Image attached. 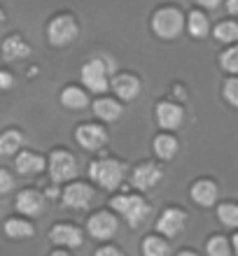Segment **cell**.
Returning a JSON list of instances; mask_svg holds the SVG:
<instances>
[{
  "instance_id": "cell-16",
  "label": "cell",
  "mask_w": 238,
  "mask_h": 256,
  "mask_svg": "<svg viewBox=\"0 0 238 256\" xmlns=\"http://www.w3.org/2000/svg\"><path fill=\"white\" fill-rule=\"evenodd\" d=\"M112 88H115V94L124 100H133L138 94H140V82L138 77L133 74H117L115 80H112Z\"/></svg>"
},
{
  "instance_id": "cell-9",
  "label": "cell",
  "mask_w": 238,
  "mask_h": 256,
  "mask_svg": "<svg viewBox=\"0 0 238 256\" xmlns=\"http://www.w3.org/2000/svg\"><path fill=\"white\" fill-rule=\"evenodd\" d=\"M17 210L26 216H40L45 212V196L33 189H26L17 196Z\"/></svg>"
},
{
  "instance_id": "cell-24",
  "label": "cell",
  "mask_w": 238,
  "mask_h": 256,
  "mask_svg": "<svg viewBox=\"0 0 238 256\" xmlns=\"http://www.w3.org/2000/svg\"><path fill=\"white\" fill-rule=\"evenodd\" d=\"M187 26H189V33L194 35V38H205L208 30H210V28H208V19H205L203 12H191Z\"/></svg>"
},
{
  "instance_id": "cell-19",
  "label": "cell",
  "mask_w": 238,
  "mask_h": 256,
  "mask_svg": "<svg viewBox=\"0 0 238 256\" xmlns=\"http://www.w3.org/2000/svg\"><path fill=\"white\" fill-rule=\"evenodd\" d=\"M21 144H24V135L19 130H14V128H10V130H5L0 135V156L17 154L21 149Z\"/></svg>"
},
{
  "instance_id": "cell-4",
  "label": "cell",
  "mask_w": 238,
  "mask_h": 256,
  "mask_svg": "<svg viewBox=\"0 0 238 256\" xmlns=\"http://www.w3.org/2000/svg\"><path fill=\"white\" fill-rule=\"evenodd\" d=\"M182 26H184L182 14L177 12V10H173V7H163V10H159V12L152 16L154 33H157L159 38H166V40L177 38L180 30H182Z\"/></svg>"
},
{
  "instance_id": "cell-25",
  "label": "cell",
  "mask_w": 238,
  "mask_h": 256,
  "mask_svg": "<svg viewBox=\"0 0 238 256\" xmlns=\"http://www.w3.org/2000/svg\"><path fill=\"white\" fill-rule=\"evenodd\" d=\"M143 254L145 256H168L170 247L159 238H145L143 240Z\"/></svg>"
},
{
  "instance_id": "cell-8",
  "label": "cell",
  "mask_w": 238,
  "mask_h": 256,
  "mask_svg": "<svg viewBox=\"0 0 238 256\" xmlns=\"http://www.w3.org/2000/svg\"><path fill=\"white\" fill-rule=\"evenodd\" d=\"M63 205L66 208H75V210H84L94 198V189L87 184H70L63 189Z\"/></svg>"
},
{
  "instance_id": "cell-21",
  "label": "cell",
  "mask_w": 238,
  "mask_h": 256,
  "mask_svg": "<svg viewBox=\"0 0 238 256\" xmlns=\"http://www.w3.org/2000/svg\"><path fill=\"white\" fill-rule=\"evenodd\" d=\"M3 228H5V236H7V238H14V240H21V238H31V236L35 233V228L26 222V219H17V216H14V219H7Z\"/></svg>"
},
{
  "instance_id": "cell-15",
  "label": "cell",
  "mask_w": 238,
  "mask_h": 256,
  "mask_svg": "<svg viewBox=\"0 0 238 256\" xmlns=\"http://www.w3.org/2000/svg\"><path fill=\"white\" fill-rule=\"evenodd\" d=\"M157 119H159V126L161 128L173 130V128H177L182 124V110L177 108L175 102H159Z\"/></svg>"
},
{
  "instance_id": "cell-20",
  "label": "cell",
  "mask_w": 238,
  "mask_h": 256,
  "mask_svg": "<svg viewBox=\"0 0 238 256\" xmlns=\"http://www.w3.org/2000/svg\"><path fill=\"white\" fill-rule=\"evenodd\" d=\"M61 102L68 110H82L89 105V96L77 86H66L61 91Z\"/></svg>"
},
{
  "instance_id": "cell-33",
  "label": "cell",
  "mask_w": 238,
  "mask_h": 256,
  "mask_svg": "<svg viewBox=\"0 0 238 256\" xmlns=\"http://www.w3.org/2000/svg\"><path fill=\"white\" fill-rule=\"evenodd\" d=\"M96 256H124V254L119 250H115V247H101L96 252Z\"/></svg>"
},
{
  "instance_id": "cell-29",
  "label": "cell",
  "mask_w": 238,
  "mask_h": 256,
  "mask_svg": "<svg viewBox=\"0 0 238 256\" xmlns=\"http://www.w3.org/2000/svg\"><path fill=\"white\" fill-rule=\"evenodd\" d=\"M219 61H222V68H224V70H229V72H238V47L226 49Z\"/></svg>"
},
{
  "instance_id": "cell-7",
  "label": "cell",
  "mask_w": 238,
  "mask_h": 256,
  "mask_svg": "<svg viewBox=\"0 0 238 256\" xmlns=\"http://www.w3.org/2000/svg\"><path fill=\"white\" fill-rule=\"evenodd\" d=\"M75 138L84 149H101L108 140V133H105V128L103 126H96V124H84L75 130Z\"/></svg>"
},
{
  "instance_id": "cell-22",
  "label": "cell",
  "mask_w": 238,
  "mask_h": 256,
  "mask_svg": "<svg viewBox=\"0 0 238 256\" xmlns=\"http://www.w3.org/2000/svg\"><path fill=\"white\" fill-rule=\"evenodd\" d=\"M94 112L101 116V119H105V122H115V119H119V114H122V108H119L117 100L98 98V100L94 102Z\"/></svg>"
},
{
  "instance_id": "cell-28",
  "label": "cell",
  "mask_w": 238,
  "mask_h": 256,
  "mask_svg": "<svg viewBox=\"0 0 238 256\" xmlns=\"http://www.w3.org/2000/svg\"><path fill=\"white\" fill-rule=\"evenodd\" d=\"M208 254L210 256H229V242L222 236H215L208 240Z\"/></svg>"
},
{
  "instance_id": "cell-10",
  "label": "cell",
  "mask_w": 238,
  "mask_h": 256,
  "mask_svg": "<svg viewBox=\"0 0 238 256\" xmlns=\"http://www.w3.org/2000/svg\"><path fill=\"white\" fill-rule=\"evenodd\" d=\"M89 233L98 240H108L117 233V219L110 212H98L89 219Z\"/></svg>"
},
{
  "instance_id": "cell-3",
  "label": "cell",
  "mask_w": 238,
  "mask_h": 256,
  "mask_svg": "<svg viewBox=\"0 0 238 256\" xmlns=\"http://www.w3.org/2000/svg\"><path fill=\"white\" fill-rule=\"evenodd\" d=\"M108 68L112 70L115 63L112 61H101V58H94L82 66V82L89 91L94 94H103L108 88Z\"/></svg>"
},
{
  "instance_id": "cell-26",
  "label": "cell",
  "mask_w": 238,
  "mask_h": 256,
  "mask_svg": "<svg viewBox=\"0 0 238 256\" xmlns=\"http://www.w3.org/2000/svg\"><path fill=\"white\" fill-rule=\"evenodd\" d=\"M215 38L219 42H233L238 40V26L233 21H222L217 28H215Z\"/></svg>"
},
{
  "instance_id": "cell-11",
  "label": "cell",
  "mask_w": 238,
  "mask_h": 256,
  "mask_svg": "<svg viewBox=\"0 0 238 256\" xmlns=\"http://www.w3.org/2000/svg\"><path fill=\"white\" fill-rule=\"evenodd\" d=\"M184 222H187V214H184L182 210L170 208V210H166V212L159 216L157 228H159V233L173 238V236H177V233L184 228Z\"/></svg>"
},
{
  "instance_id": "cell-34",
  "label": "cell",
  "mask_w": 238,
  "mask_h": 256,
  "mask_svg": "<svg viewBox=\"0 0 238 256\" xmlns=\"http://www.w3.org/2000/svg\"><path fill=\"white\" fill-rule=\"evenodd\" d=\"M198 5H203V7H208V10H215V7L219 5V0H196Z\"/></svg>"
},
{
  "instance_id": "cell-13",
  "label": "cell",
  "mask_w": 238,
  "mask_h": 256,
  "mask_svg": "<svg viewBox=\"0 0 238 256\" xmlns=\"http://www.w3.org/2000/svg\"><path fill=\"white\" fill-rule=\"evenodd\" d=\"M133 184H136L138 189H152L154 184H159V180H161V170H159V166H154V163H143V166H138L136 170H133Z\"/></svg>"
},
{
  "instance_id": "cell-1",
  "label": "cell",
  "mask_w": 238,
  "mask_h": 256,
  "mask_svg": "<svg viewBox=\"0 0 238 256\" xmlns=\"http://www.w3.org/2000/svg\"><path fill=\"white\" fill-rule=\"evenodd\" d=\"M110 205H112L133 228H138L152 212V208L140 198V196H115V198L110 200Z\"/></svg>"
},
{
  "instance_id": "cell-27",
  "label": "cell",
  "mask_w": 238,
  "mask_h": 256,
  "mask_svg": "<svg viewBox=\"0 0 238 256\" xmlns=\"http://www.w3.org/2000/svg\"><path fill=\"white\" fill-rule=\"evenodd\" d=\"M217 216H219V222L224 224V226H238V205H233V202L219 205Z\"/></svg>"
},
{
  "instance_id": "cell-6",
  "label": "cell",
  "mask_w": 238,
  "mask_h": 256,
  "mask_svg": "<svg viewBox=\"0 0 238 256\" xmlns=\"http://www.w3.org/2000/svg\"><path fill=\"white\" fill-rule=\"evenodd\" d=\"M49 175L54 182H68L77 175V161L73 158V154L63 152V149H56L49 156Z\"/></svg>"
},
{
  "instance_id": "cell-12",
  "label": "cell",
  "mask_w": 238,
  "mask_h": 256,
  "mask_svg": "<svg viewBox=\"0 0 238 256\" xmlns=\"http://www.w3.org/2000/svg\"><path fill=\"white\" fill-rule=\"evenodd\" d=\"M49 238H52L54 244H63V247H80L82 244L80 228L70 226V224H56L52 233H49Z\"/></svg>"
},
{
  "instance_id": "cell-18",
  "label": "cell",
  "mask_w": 238,
  "mask_h": 256,
  "mask_svg": "<svg viewBox=\"0 0 238 256\" xmlns=\"http://www.w3.org/2000/svg\"><path fill=\"white\" fill-rule=\"evenodd\" d=\"M191 198H194V202L208 208V205H212L217 200V186L210 180H201V182H196L191 186Z\"/></svg>"
},
{
  "instance_id": "cell-35",
  "label": "cell",
  "mask_w": 238,
  "mask_h": 256,
  "mask_svg": "<svg viewBox=\"0 0 238 256\" xmlns=\"http://www.w3.org/2000/svg\"><path fill=\"white\" fill-rule=\"evenodd\" d=\"M226 10L231 14H238V0H226Z\"/></svg>"
},
{
  "instance_id": "cell-32",
  "label": "cell",
  "mask_w": 238,
  "mask_h": 256,
  "mask_svg": "<svg viewBox=\"0 0 238 256\" xmlns=\"http://www.w3.org/2000/svg\"><path fill=\"white\" fill-rule=\"evenodd\" d=\"M12 84H14L12 72H7V70H0V91H5V88H12Z\"/></svg>"
},
{
  "instance_id": "cell-30",
  "label": "cell",
  "mask_w": 238,
  "mask_h": 256,
  "mask_svg": "<svg viewBox=\"0 0 238 256\" xmlns=\"http://www.w3.org/2000/svg\"><path fill=\"white\" fill-rule=\"evenodd\" d=\"M224 98L231 105H236L238 108V80H226L224 84Z\"/></svg>"
},
{
  "instance_id": "cell-17",
  "label": "cell",
  "mask_w": 238,
  "mask_h": 256,
  "mask_svg": "<svg viewBox=\"0 0 238 256\" xmlns=\"http://www.w3.org/2000/svg\"><path fill=\"white\" fill-rule=\"evenodd\" d=\"M14 166H17L21 175H38L40 170H45V158L40 154H35V152H21L17 156Z\"/></svg>"
},
{
  "instance_id": "cell-31",
  "label": "cell",
  "mask_w": 238,
  "mask_h": 256,
  "mask_svg": "<svg viewBox=\"0 0 238 256\" xmlns=\"http://www.w3.org/2000/svg\"><path fill=\"white\" fill-rule=\"evenodd\" d=\"M14 189V177L7 170H0V194H10Z\"/></svg>"
},
{
  "instance_id": "cell-38",
  "label": "cell",
  "mask_w": 238,
  "mask_h": 256,
  "mask_svg": "<svg viewBox=\"0 0 238 256\" xmlns=\"http://www.w3.org/2000/svg\"><path fill=\"white\" fill-rule=\"evenodd\" d=\"M177 256H196V254H191V252H182V254H177Z\"/></svg>"
},
{
  "instance_id": "cell-14",
  "label": "cell",
  "mask_w": 238,
  "mask_h": 256,
  "mask_svg": "<svg viewBox=\"0 0 238 256\" xmlns=\"http://www.w3.org/2000/svg\"><path fill=\"white\" fill-rule=\"evenodd\" d=\"M0 52H3V58H5V61H21V58H28L31 47L21 40L19 35H10V38H5V40H3Z\"/></svg>"
},
{
  "instance_id": "cell-36",
  "label": "cell",
  "mask_w": 238,
  "mask_h": 256,
  "mask_svg": "<svg viewBox=\"0 0 238 256\" xmlns=\"http://www.w3.org/2000/svg\"><path fill=\"white\" fill-rule=\"evenodd\" d=\"M233 247H236V254H238V233L233 236Z\"/></svg>"
},
{
  "instance_id": "cell-23",
  "label": "cell",
  "mask_w": 238,
  "mask_h": 256,
  "mask_svg": "<svg viewBox=\"0 0 238 256\" xmlns=\"http://www.w3.org/2000/svg\"><path fill=\"white\" fill-rule=\"evenodd\" d=\"M154 152H157L159 158H173L177 152V140L173 135H159L157 140H154Z\"/></svg>"
},
{
  "instance_id": "cell-5",
  "label": "cell",
  "mask_w": 238,
  "mask_h": 256,
  "mask_svg": "<svg viewBox=\"0 0 238 256\" xmlns=\"http://www.w3.org/2000/svg\"><path fill=\"white\" fill-rule=\"evenodd\" d=\"M47 38L54 47H68L77 38V24L73 16H54L47 26Z\"/></svg>"
},
{
  "instance_id": "cell-37",
  "label": "cell",
  "mask_w": 238,
  "mask_h": 256,
  "mask_svg": "<svg viewBox=\"0 0 238 256\" xmlns=\"http://www.w3.org/2000/svg\"><path fill=\"white\" fill-rule=\"evenodd\" d=\"M52 256H70V254H66V252H54Z\"/></svg>"
},
{
  "instance_id": "cell-2",
  "label": "cell",
  "mask_w": 238,
  "mask_h": 256,
  "mask_svg": "<svg viewBox=\"0 0 238 256\" xmlns=\"http://www.w3.org/2000/svg\"><path fill=\"white\" fill-rule=\"evenodd\" d=\"M89 175L103 189H117L124 180V166L115 158H101L89 166Z\"/></svg>"
}]
</instances>
